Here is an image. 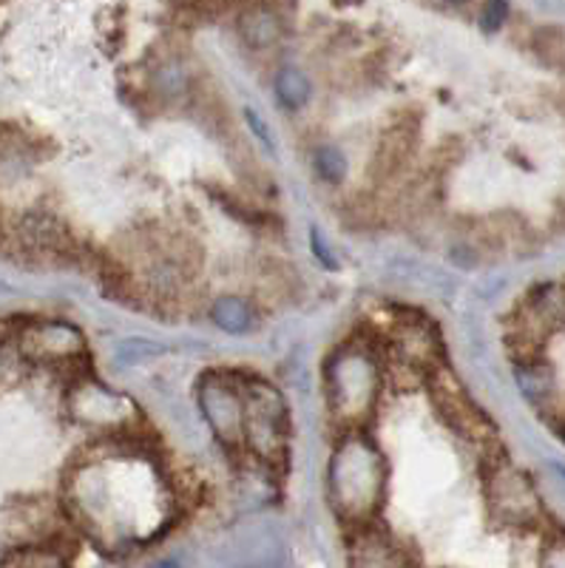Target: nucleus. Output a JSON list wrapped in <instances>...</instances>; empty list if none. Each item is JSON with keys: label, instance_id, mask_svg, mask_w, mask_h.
Listing matches in <instances>:
<instances>
[{"label": "nucleus", "instance_id": "39448f33", "mask_svg": "<svg viewBox=\"0 0 565 568\" xmlns=\"http://www.w3.org/2000/svg\"><path fill=\"white\" fill-rule=\"evenodd\" d=\"M486 497L492 511L506 524L526 526L539 517V500L532 480L508 464L492 466L486 478Z\"/></svg>", "mask_w": 565, "mask_h": 568}, {"label": "nucleus", "instance_id": "9b49d317", "mask_svg": "<svg viewBox=\"0 0 565 568\" xmlns=\"http://www.w3.org/2000/svg\"><path fill=\"white\" fill-rule=\"evenodd\" d=\"M239 34L251 49H270L282 38V18L270 7L244 9L239 18Z\"/></svg>", "mask_w": 565, "mask_h": 568}, {"label": "nucleus", "instance_id": "20e7f679", "mask_svg": "<svg viewBox=\"0 0 565 568\" xmlns=\"http://www.w3.org/2000/svg\"><path fill=\"white\" fill-rule=\"evenodd\" d=\"M200 413L225 446L244 444V393L231 375H205L196 389Z\"/></svg>", "mask_w": 565, "mask_h": 568}, {"label": "nucleus", "instance_id": "f8f14e48", "mask_svg": "<svg viewBox=\"0 0 565 568\" xmlns=\"http://www.w3.org/2000/svg\"><path fill=\"white\" fill-rule=\"evenodd\" d=\"M211 316L219 327L225 329V333H233V336H239V333H248V329L253 327L251 304L239 296L216 298V302H213Z\"/></svg>", "mask_w": 565, "mask_h": 568}, {"label": "nucleus", "instance_id": "423d86ee", "mask_svg": "<svg viewBox=\"0 0 565 568\" xmlns=\"http://www.w3.org/2000/svg\"><path fill=\"white\" fill-rule=\"evenodd\" d=\"M71 415L97 433H125L137 420V409L129 398L111 393L103 384L83 382L71 389Z\"/></svg>", "mask_w": 565, "mask_h": 568}, {"label": "nucleus", "instance_id": "4468645a", "mask_svg": "<svg viewBox=\"0 0 565 568\" xmlns=\"http://www.w3.org/2000/svg\"><path fill=\"white\" fill-rule=\"evenodd\" d=\"M151 85L160 98L165 100H180L185 98L188 89H191V78H188L185 65L180 60H162L160 65L151 74Z\"/></svg>", "mask_w": 565, "mask_h": 568}, {"label": "nucleus", "instance_id": "7ed1b4c3", "mask_svg": "<svg viewBox=\"0 0 565 568\" xmlns=\"http://www.w3.org/2000/svg\"><path fill=\"white\" fill-rule=\"evenodd\" d=\"M244 393V444L264 460H282L287 449V404L276 387L262 382H242Z\"/></svg>", "mask_w": 565, "mask_h": 568}, {"label": "nucleus", "instance_id": "dca6fc26", "mask_svg": "<svg viewBox=\"0 0 565 568\" xmlns=\"http://www.w3.org/2000/svg\"><path fill=\"white\" fill-rule=\"evenodd\" d=\"M313 165L315 171H319V176L327 182H341L347 176V160H344V154H341L339 149H333V145H324V149L315 151Z\"/></svg>", "mask_w": 565, "mask_h": 568}, {"label": "nucleus", "instance_id": "6e6552de", "mask_svg": "<svg viewBox=\"0 0 565 568\" xmlns=\"http://www.w3.org/2000/svg\"><path fill=\"white\" fill-rule=\"evenodd\" d=\"M432 395H435L437 409L444 413V418L455 426L457 433L475 440L492 438V426H488L486 415L466 398L461 384L450 373H444V369L432 373Z\"/></svg>", "mask_w": 565, "mask_h": 568}, {"label": "nucleus", "instance_id": "f3484780", "mask_svg": "<svg viewBox=\"0 0 565 568\" xmlns=\"http://www.w3.org/2000/svg\"><path fill=\"white\" fill-rule=\"evenodd\" d=\"M503 14H506V7H488L483 23H486V27H497V20H501Z\"/></svg>", "mask_w": 565, "mask_h": 568}, {"label": "nucleus", "instance_id": "ddd939ff", "mask_svg": "<svg viewBox=\"0 0 565 568\" xmlns=\"http://www.w3.org/2000/svg\"><path fill=\"white\" fill-rule=\"evenodd\" d=\"M3 568H69L65 557L54 546H14L3 560Z\"/></svg>", "mask_w": 565, "mask_h": 568}, {"label": "nucleus", "instance_id": "1a4fd4ad", "mask_svg": "<svg viewBox=\"0 0 565 568\" xmlns=\"http://www.w3.org/2000/svg\"><path fill=\"white\" fill-rule=\"evenodd\" d=\"M350 568H412L410 555L381 529H359L350 546Z\"/></svg>", "mask_w": 565, "mask_h": 568}, {"label": "nucleus", "instance_id": "f257e3e1", "mask_svg": "<svg viewBox=\"0 0 565 568\" xmlns=\"http://www.w3.org/2000/svg\"><path fill=\"white\" fill-rule=\"evenodd\" d=\"M386 464L364 433H347L330 460V500L350 524H370L384 500Z\"/></svg>", "mask_w": 565, "mask_h": 568}, {"label": "nucleus", "instance_id": "2eb2a0df", "mask_svg": "<svg viewBox=\"0 0 565 568\" xmlns=\"http://www.w3.org/2000/svg\"><path fill=\"white\" fill-rule=\"evenodd\" d=\"M276 91H279V100H282L287 109H302L304 103L310 100V80L304 71L293 69H282L276 74Z\"/></svg>", "mask_w": 565, "mask_h": 568}, {"label": "nucleus", "instance_id": "0eeeda50", "mask_svg": "<svg viewBox=\"0 0 565 568\" xmlns=\"http://www.w3.org/2000/svg\"><path fill=\"white\" fill-rule=\"evenodd\" d=\"M20 353L40 364H69L85 353V338L65 322H34L20 329Z\"/></svg>", "mask_w": 565, "mask_h": 568}, {"label": "nucleus", "instance_id": "f03ea898", "mask_svg": "<svg viewBox=\"0 0 565 568\" xmlns=\"http://www.w3.org/2000/svg\"><path fill=\"white\" fill-rule=\"evenodd\" d=\"M327 393L335 418L361 424L373 415L381 395V364L364 344H347L330 358Z\"/></svg>", "mask_w": 565, "mask_h": 568}, {"label": "nucleus", "instance_id": "9d476101", "mask_svg": "<svg viewBox=\"0 0 565 568\" xmlns=\"http://www.w3.org/2000/svg\"><path fill=\"white\" fill-rule=\"evenodd\" d=\"M392 344H395L401 362L406 367H432L437 355L435 329L426 322H421V318H415V322H398Z\"/></svg>", "mask_w": 565, "mask_h": 568}]
</instances>
